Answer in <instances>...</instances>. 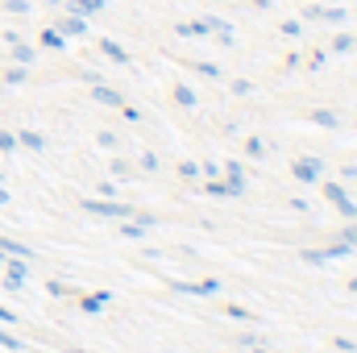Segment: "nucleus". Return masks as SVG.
<instances>
[{
	"label": "nucleus",
	"instance_id": "obj_1",
	"mask_svg": "<svg viewBox=\"0 0 357 353\" xmlns=\"http://www.w3.org/2000/svg\"><path fill=\"white\" fill-rule=\"evenodd\" d=\"M84 212H91V216H112V220H125V216H129V204H121V200H84Z\"/></svg>",
	"mask_w": 357,
	"mask_h": 353
},
{
	"label": "nucleus",
	"instance_id": "obj_2",
	"mask_svg": "<svg viewBox=\"0 0 357 353\" xmlns=\"http://www.w3.org/2000/svg\"><path fill=\"white\" fill-rule=\"evenodd\" d=\"M324 195H328V200H333V204H337V208L349 216V220H357V204L349 200V191H345L341 183H324Z\"/></svg>",
	"mask_w": 357,
	"mask_h": 353
},
{
	"label": "nucleus",
	"instance_id": "obj_3",
	"mask_svg": "<svg viewBox=\"0 0 357 353\" xmlns=\"http://www.w3.org/2000/svg\"><path fill=\"white\" fill-rule=\"evenodd\" d=\"M295 179L299 183H320V175H324V167H320V158H295Z\"/></svg>",
	"mask_w": 357,
	"mask_h": 353
},
{
	"label": "nucleus",
	"instance_id": "obj_4",
	"mask_svg": "<svg viewBox=\"0 0 357 353\" xmlns=\"http://www.w3.org/2000/svg\"><path fill=\"white\" fill-rule=\"evenodd\" d=\"M25 274H29L25 258H8V274H4V287H8V291H17V287L25 283Z\"/></svg>",
	"mask_w": 357,
	"mask_h": 353
},
{
	"label": "nucleus",
	"instance_id": "obj_5",
	"mask_svg": "<svg viewBox=\"0 0 357 353\" xmlns=\"http://www.w3.org/2000/svg\"><path fill=\"white\" fill-rule=\"evenodd\" d=\"M59 33H63V38H84V33H88V21H84L79 13H71V17L59 21Z\"/></svg>",
	"mask_w": 357,
	"mask_h": 353
},
{
	"label": "nucleus",
	"instance_id": "obj_6",
	"mask_svg": "<svg viewBox=\"0 0 357 353\" xmlns=\"http://www.w3.org/2000/svg\"><path fill=\"white\" fill-rule=\"evenodd\" d=\"M0 254H4V258H25V262L33 258V250L21 246V241H13V237H0Z\"/></svg>",
	"mask_w": 357,
	"mask_h": 353
},
{
	"label": "nucleus",
	"instance_id": "obj_7",
	"mask_svg": "<svg viewBox=\"0 0 357 353\" xmlns=\"http://www.w3.org/2000/svg\"><path fill=\"white\" fill-rule=\"evenodd\" d=\"M112 303V291H96V295H88V299H79V308L88 312V316H96L100 308H108Z\"/></svg>",
	"mask_w": 357,
	"mask_h": 353
},
{
	"label": "nucleus",
	"instance_id": "obj_8",
	"mask_svg": "<svg viewBox=\"0 0 357 353\" xmlns=\"http://www.w3.org/2000/svg\"><path fill=\"white\" fill-rule=\"evenodd\" d=\"M204 191H208V195H220V200H225V195H245V191H237L229 179H208V187H204Z\"/></svg>",
	"mask_w": 357,
	"mask_h": 353
},
{
	"label": "nucleus",
	"instance_id": "obj_9",
	"mask_svg": "<svg viewBox=\"0 0 357 353\" xmlns=\"http://www.w3.org/2000/svg\"><path fill=\"white\" fill-rule=\"evenodd\" d=\"M100 50H104V54H108L112 63H121V67H129V54H125V46H116L112 38H104V42H100Z\"/></svg>",
	"mask_w": 357,
	"mask_h": 353
},
{
	"label": "nucleus",
	"instance_id": "obj_10",
	"mask_svg": "<svg viewBox=\"0 0 357 353\" xmlns=\"http://www.w3.org/2000/svg\"><path fill=\"white\" fill-rule=\"evenodd\" d=\"M17 142H21V146H29L33 154H42V150H46V137H42V133H33V129H21V133H17Z\"/></svg>",
	"mask_w": 357,
	"mask_h": 353
},
{
	"label": "nucleus",
	"instance_id": "obj_11",
	"mask_svg": "<svg viewBox=\"0 0 357 353\" xmlns=\"http://www.w3.org/2000/svg\"><path fill=\"white\" fill-rule=\"evenodd\" d=\"M8 46H13V63H17V67H29V63H33V50H29L21 38H17V42H8Z\"/></svg>",
	"mask_w": 357,
	"mask_h": 353
},
{
	"label": "nucleus",
	"instance_id": "obj_12",
	"mask_svg": "<svg viewBox=\"0 0 357 353\" xmlns=\"http://www.w3.org/2000/svg\"><path fill=\"white\" fill-rule=\"evenodd\" d=\"M220 278H204V283H187V295H216Z\"/></svg>",
	"mask_w": 357,
	"mask_h": 353
},
{
	"label": "nucleus",
	"instance_id": "obj_13",
	"mask_svg": "<svg viewBox=\"0 0 357 353\" xmlns=\"http://www.w3.org/2000/svg\"><path fill=\"white\" fill-rule=\"evenodd\" d=\"M100 8H104V0H71V13H79V17H91Z\"/></svg>",
	"mask_w": 357,
	"mask_h": 353
},
{
	"label": "nucleus",
	"instance_id": "obj_14",
	"mask_svg": "<svg viewBox=\"0 0 357 353\" xmlns=\"http://www.w3.org/2000/svg\"><path fill=\"white\" fill-rule=\"evenodd\" d=\"M91 96H96L100 104H112V108H121V91H112V88H100V84H96V88H91Z\"/></svg>",
	"mask_w": 357,
	"mask_h": 353
},
{
	"label": "nucleus",
	"instance_id": "obj_15",
	"mask_svg": "<svg viewBox=\"0 0 357 353\" xmlns=\"http://www.w3.org/2000/svg\"><path fill=\"white\" fill-rule=\"evenodd\" d=\"M312 125H320V129H337L341 121H337V117H333L328 108H316V112H312Z\"/></svg>",
	"mask_w": 357,
	"mask_h": 353
},
{
	"label": "nucleus",
	"instance_id": "obj_16",
	"mask_svg": "<svg viewBox=\"0 0 357 353\" xmlns=\"http://www.w3.org/2000/svg\"><path fill=\"white\" fill-rule=\"evenodd\" d=\"M42 46H50V50H63V46H67V38H63L59 29H42Z\"/></svg>",
	"mask_w": 357,
	"mask_h": 353
},
{
	"label": "nucleus",
	"instance_id": "obj_17",
	"mask_svg": "<svg viewBox=\"0 0 357 353\" xmlns=\"http://www.w3.org/2000/svg\"><path fill=\"white\" fill-rule=\"evenodd\" d=\"M225 179H229L237 191H245V175H241V167H237V163H229V167H225Z\"/></svg>",
	"mask_w": 357,
	"mask_h": 353
},
{
	"label": "nucleus",
	"instance_id": "obj_18",
	"mask_svg": "<svg viewBox=\"0 0 357 353\" xmlns=\"http://www.w3.org/2000/svg\"><path fill=\"white\" fill-rule=\"evenodd\" d=\"M349 254H354V246H349V241H337V246H328V250H324V258H349Z\"/></svg>",
	"mask_w": 357,
	"mask_h": 353
},
{
	"label": "nucleus",
	"instance_id": "obj_19",
	"mask_svg": "<svg viewBox=\"0 0 357 353\" xmlns=\"http://www.w3.org/2000/svg\"><path fill=\"white\" fill-rule=\"evenodd\" d=\"M175 100L183 104V108H195V91H191V88H183V84L175 88Z\"/></svg>",
	"mask_w": 357,
	"mask_h": 353
},
{
	"label": "nucleus",
	"instance_id": "obj_20",
	"mask_svg": "<svg viewBox=\"0 0 357 353\" xmlns=\"http://www.w3.org/2000/svg\"><path fill=\"white\" fill-rule=\"evenodd\" d=\"M354 46H357V42L349 38V33H341V38H333V50H337V54H349Z\"/></svg>",
	"mask_w": 357,
	"mask_h": 353
},
{
	"label": "nucleus",
	"instance_id": "obj_21",
	"mask_svg": "<svg viewBox=\"0 0 357 353\" xmlns=\"http://www.w3.org/2000/svg\"><path fill=\"white\" fill-rule=\"evenodd\" d=\"M320 21H333V25H341V21H345V8H320Z\"/></svg>",
	"mask_w": 357,
	"mask_h": 353
},
{
	"label": "nucleus",
	"instance_id": "obj_22",
	"mask_svg": "<svg viewBox=\"0 0 357 353\" xmlns=\"http://www.w3.org/2000/svg\"><path fill=\"white\" fill-rule=\"evenodd\" d=\"M17 146H21L17 133H0V150H4V154H17Z\"/></svg>",
	"mask_w": 357,
	"mask_h": 353
},
{
	"label": "nucleus",
	"instance_id": "obj_23",
	"mask_svg": "<svg viewBox=\"0 0 357 353\" xmlns=\"http://www.w3.org/2000/svg\"><path fill=\"white\" fill-rule=\"evenodd\" d=\"M195 71L208 75V80H220V67H216V63H195Z\"/></svg>",
	"mask_w": 357,
	"mask_h": 353
},
{
	"label": "nucleus",
	"instance_id": "obj_24",
	"mask_svg": "<svg viewBox=\"0 0 357 353\" xmlns=\"http://www.w3.org/2000/svg\"><path fill=\"white\" fill-rule=\"evenodd\" d=\"M303 262H307V266H324L328 258H324V250H307V254H303Z\"/></svg>",
	"mask_w": 357,
	"mask_h": 353
},
{
	"label": "nucleus",
	"instance_id": "obj_25",
	"mask_svg": "<svg viewBox=\"0 0 357 353\" xmlns=\"http://www.w3.org/2000/svg\"><path fill=\"white\" fill-rule=\"evenodd\" d=\"M17 84H25V67H8V88H17Z\"/></svg>",
	"mask_w": 357,
	"mask_h": 353
},
{
	"label": "nucleus",
	"instance_id": "obj_26",
	"mask_svg": "<svg viewBox=\"0 0 357 353\" xmlns=\"http://www.w3.org/2000/svg\"><path fill=\"white\" fill-rule=\"evenodd\" d=\"M0 350H13V353H21V341H17V337H8V333H0Z\"/></svg>",
	"mask_w": 357,
	"mask_h": 353
},
{
	"label": "nucleus",
	"instance_id": "obj_27",
	"mask_svg": "<svg viewBox=\"0 0 357 353\" xmlns=\"http://www.w3.org/2000/svg\"><path fill=\"white\" fill-rule=\"evenodd\" d=\"M4 8H8V13H17V17H21V13H29V0H8V4H4Z\"/></svg>",
	"mask_w": 357,
	"mask_h": 353
},
{
	"label": "nucleus",
	"instance_id": "obj_28",
	"mask_svg": "<svg viewBox=\"0 0 357 353\" xmlns=\"http://www.w3.org/2000/svg\"><path fill=\"white\" fill-rule=\"evenodd\" d=\"M146 229H150V225H121V233H125V237H142Z\"/></svg>",
	"mask_w": 357,
	"mask_h": 353
},
{
	"label": "nucleus",
	"instance_id": "obj_29",
	"mask_svg": "<svg viewBox=\"0 0 357 353\" xmlns=\"http://www.w3.org/2000/svg\"><path fill=\"white\" fill-rule=\"evenodd\" d=\"M178 175H183V179H195V175H199V167H195V163H178Z\"/></svg>",
	"mask_w": 357,
	"mask_h": 353
},
{
	"label": "nucleus",
	"instance_id": "obj_30",
	"mask_svg": "<svg viewBox=\"0 0 357 353\" xmlns=\"http://www.w3.org/2000/svg\"><path fill=\"white\" fill-rule=\"evenodd\" d=\"M250 91H254L250 80H237V84H233V96H250Z\"/></svg>",
	"mask_w": 357,
	"mask_h": 353
},
{
	"label": "nucleus",
	"instance_id": "obj_31",
	"mask_svg": "<svg viewBox=\"0 0 357 353\" xmlns=\"http://www.w3.org/2000/svg\"><path fill=\"white\" fill-rule=\"evenodd\" d=\"M278 29H282V33H287V38H299V21H282V25H278Z\"/></svg>",
	"mask_w": 357,
	"mask_h": 353
},
{
	"label": "nucleus",
	"instance_id": "obj_32",
	"mask_svg": "<svg viewBox=\"0 0 357 353\" xmlns=\"http://www.w3.org/2000/svg\"><path fill=\"white\" fill-rule=\"evenodd\" d=\"M96 142H100V146H104V150H116V137H112V133H108V129H104V133H100V137H96Z\"/></svg>",
	"mask_w": 357,
	"mask_h": 353
},
{
	"label": "nucleus",
	"instance_id": "obj_33",
	"mask_svg": "<svg viewBox=\"0 0 357 353\" xmlns=\"http://www.w3.org/2000/svg\"><path fill=\"white\" fill-rule=\"evenodd\" d=\"M142 171H158V154H142Z\"/></svg>",
	"mask_w": 357,
	"mask_h": 353
},
{
	"label": "nucleus",
	"instance_id": "obj_34",
	"mask_svg": "<svg viewBox=\"0 0 357 353\" xmlns=\"http://www.w3.org/2000/svg\"><path fill=\"white\" fill-rule=\"evenodd\" d=\"M245 150H250L254 158H262V142H258V137H250V142H245Z\"/></svg>",
	"mask_w": 357,
	"mask_h": 353
},
{
	"label": "nucleus",
	"instance_id": "obj_35",
	"mask_svg": "<svg viewBox=\"0 0 357 353\" xmlns=\"http://www.w3.org/2000/svg\"><path fill=\"white\" fill-rule=\"evenodd\" d=\"M96 191H100V195H104V200H116V187H112V183H100V187H96Z\"/></svg>",
	"mask_w": 357,
	"mask_h": 353
},
{
	"label": "nucleus",
	"instance_id": "obj_36",
	"mask_svg": "<svg viewBox=\"0 0 357 353\" xmlns=\"http://www.w3.org/2000/svg\"><path fill=\"white\" fill-rule=\"evenodd\" d=\"M341 241H349V246H357V225H349V229H345V237H341Z\"/></svg>",
	"mask_w": 357,
	"mask_h": 353
},
{
	"label": "nucleus",
	"instance_id": "obj_37",
	"mask_svg": "<svg viewBox=\"0 0 357 353\" xmlns=\"http://www.w3.org/2000/svg\"><path fill=\"white\" fill-rule=\"evenodd\" d=\"M0 320H13V312H8V308H0Z\"/></svg>",
	"mask_w": 357,
	"mask_h": 353
},
{
	"label": "nucleus",
	"instance_id": "obj_38",
	"mask_svg": "<svg viewBox=\"0 0 357 353\" xmlns=\"http://www.w3.org/2000/svg\"><path fill=\"white\" fill-rule=\"evenodd\" d=\"M0 204H8V191H4V187H0Z\"/></svg>",
	"mask_w": 357,
	"mask_h": 353
},
{
	"label": "nucleus",
	"instance_id": "obj_39",
	"mask_svg": "<svg viewBox=\"0 0 357 353\" xmlns=\"http://www.w3.org/2000/svg\"><path fill=\"white\" fill-rule=\"evenodd\" d=\"M349 291H354V295H357V278H349Z\"/></svg>",
	"mask_w": 357,
	"mask_h": 353
},
{
	"label": "nucleus",
	"instance_id": "obj_40",
	"mask_svg": "<svg viewBox=\"0 0 357 353\" xmlns=\"http://www.w3.org/2000/svg\"><path fill=\"white\" fill-rule=\"evenodd\" d=\"M254 353H270V350H266V345H254Z\"/></svg>",
	"mask_w": 357,
	"mask_h": 353
}]
</instances>
